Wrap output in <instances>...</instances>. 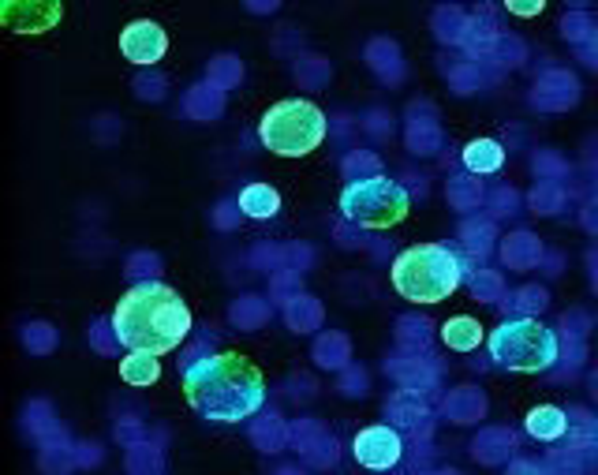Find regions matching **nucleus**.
Masks as SVG:
<instances>
[{"instance_id": "obj_1", "label": "nucleus", "mask_w": 598, "mask_h": 475, "mask_svg": "<svg viewBox=\"0 0 598 475\" xmlns=\"http://www.w3.org/2000/svg\"><path fill=\"white\" fill-rule=\"evenodd\" d=\"M187 404L210 423H243L266 401V378L240 352H210L180 375Z\"/></svg>"}, {"instance_id": "obj_2", "label": "nucleus", "mask_w": 598, "mask_h": 475, "mask_svg": "<svg viewBox=\"0 0 598 475\" xmlns=\"http://www.w3.org/2000/svg\"><path fill=\"white\" fill-rule=\"evenodd\" d=\"M113 333L128 352L169 356L191 333V311L180 292L165 281H139L131 285L113 311Z\"/></svg>"}, {"instance_id": "obj_3", "label": "nucleus", "mask_w": 598, "mask_h": 475, "mask_svg": "<svg viewBox=\"0 0 598 475\" xmlns=\"http://www.w3.org/2000/svg\"><path fill=\"white\" fill-rule=\"evenodd\" d=\"M389 277L408 303H442L464 281V262L445 244H415L393 259Z\"/></svg>"}, {"instance_id": "obj_4", "label": "nucleus", "mask_w": 598, "mask_h": 475, "mask_svg": "<svg viewBox=\"0 0 598 475\" xmlns=\"http://www.w3.org/2000/svg\"><path fill=\"white\" fill-rule=\"evenodd\" d=\"M258 139L277 158H307L326 139V113L303 98L277 101L258 120Z\"/></svg>"}, {"instance_id": "obj_5", "label": "nucleus", "mask_w": 598, "mask_h": 475, "mask_svg": "<svg viewBox=\"0 0 598 475\" xmlns=\"http://www.w3.org/2000/svg\"><path fill=\"white\" fill-rule=\"evenodd\" d=\"M486 348L498 367L516 375H542L557 363V333L539 318H509L490 330Z\"/></svg>"}, {"instance_id": "obj_6", "label": "nucleus", "mask_w": 598, "mask_h": 475, "mask_svg": "<svg viewBox=\"0 0 598 475\" xmlns=\"http://www.w3.org/2000/svg\"><path fill=\"white\" fill-rule=\"evenodd\" d=\"M412 210L408 191L400 188L389 176H367V180H352L341 191V214L356 221L363 229H393Z\"/></svg>"}, {"instance_id": "obj_7", "label": "nucleus", "mask_w": 598, "mask_h": 475, "mask_svg": "<svg viewBox=\"0 0 598 475\" xmlns=\"http://www.w3.org/2000/svg\"><path fill=\"white\" fill-rule=\"evenodd\" d=\"M352 457H356L363 468H371V472H389V468H397L400 457H404V442H400V434L393 431V427L374 423V427H363V431L352 438Z\"/></svg>"}, {"instance_id": "obj_8", "label": "nucleus", "mask_w": 598, "mask_h": 475, "mask_svg": "<svg viewBox=\"0 0 598 475\" xmlns=\"http://www.w3.org/2000/svg\"><path fill=\"white\" fill-rule=\"evenodd\" d=\"M120 53L131 64L150 68V64H157V60L169 53V34L154 19H135V23H128V27L120 30Z\"/></svg>"}, {"instance_id": "obj_9", "label": "nucleus", "mask_w": 598, "mask_h": 475, "mask_svg": "<svg viewBox=\"0 0 598 475\" xmlns=\"http://www.w3.org/2000/svg\"><path fill=\"white\" fill-rule=\"evenodd\" d=\"M64 8L60 4H4L0 19L15 30V34H45L53 30V23H60Z\"/></svg>"}, {"instance_id": "obj_10", "label": "nucleus", "mask_w": 598, "mask_h": 475, "mask_svg": "<svg viewBox=\"0 0 598 475\" xmlns=\"http://www.w3.org/2000/svg\"><path fill=\"white\" fill-rule=\"evenodd\" d=\"M524 427L527 434L539 438V442H557V438L565 434V427H569V419H565V412H561L557 404H539V408L527 412Z\"/></svg>"}, {"instance_id": "obj_11", "label": "nucleus", "mask_w": 598, "mask_h": 475, "mask_svg": "<svg viewBox=\"0 0 598 475\" xmlns=\"http://www.w3.org/2000/svg\"><path fill=\"white\" fill-rule=\"evenodd\" d=\"M240 210L255 221H270V217L281 214V195L270 184H247L240 191Z\"/></svg>"}, {"instance_id": "obj_12", "label": "nucleus", "mask_w": 598, "mask_h": 475, "mask_svg": "<svg viewBox=\"0 0 598 475\" xmlns=\"http://www.w3.org/2000/svg\"><path fill=\"white\" fill-rule=\"evenodd\" d=\"M442 341L453 352H475V348L483 345V326H479V318L456 315L449 322H442Z\"/></svg>"}, {"instance_id": "obj_13", "label": "nucleus", "mask_w": 598, "mask_h": 475, "mask_svg": "<svg viewBox=\"0 0 598 475\" xmlns=\"http://www.w3.org/2000/svg\"><path fill=\"white\" fill-rule=\"evenodd\" d=\"M464 165H468L471 173L490 176L505 165V150H501V143H494V139H471V143L464 146Z\"/></svg>"}, {"instance_id": "obj_14", "label": "nucleus", "mask_w": 598, "mask_h": 475, "mask_svg": "<svg viewBox=\"0 0 598 475\" xmlns=\"http://www.w3.org/2000/svg\"><path fill=\"white\" fill-rule=\"evenodd\" d=\"M120 378L128 382V386H154L157 378H161V356H150V352H128L124 360H120Z\"/></svg>"}, {"instance_id": "obj_15", "label": "nucleus", "mask_w": 598, "mask_h": 475, "mask_svg": "<svg viewBox=\"0 0 598 475\" xmlns=\"http://www.w3.org/2000/svg\"><path fill=\"white\" fill-rule=\"evenodd\" d=\"M509 12H513V15H539L542 12V0H539V4H513V0H509Z\"/></svg>"}]
</instances>
